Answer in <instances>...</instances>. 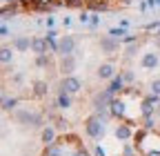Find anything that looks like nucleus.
Masks as SVG:
<instances>
[{
    "mask_svg": "<svg viewBox=\"0 0 160 156\" xmlns=\"http://www.w3.org/2000/svg\"><path fill=\"white\" fill-rule=\"evenodd\" d=\"M87 134L91 136V138H100V136L105 134V123L100 118H91L87 123Z\"/></svg>",
    "mask_w": 160,
    "mask_h": 156,
    "instance_id": "f257e3e1",
    "label": "nucleus"
},
{
    "mask_svg": "<svg viewBox=\"0 0 160 156\" xmlns=\"http://www.w3.org/2000/svg\"><path fill=\"white\" fill-rule=\"evenodd\" d=\"M73 49H76V40H73L71 36H65L62 40L58 43V51H60V56H71Z\"/></svg>",
    "mask_w": 160,
    "mask_h": 156,
    "instance_id": "f03ea898",
    "label": "nucleus"
},
{
    "mask_svg": "<svg viewBox=\"0 0 160 156\" xmlns=\"http://www.w3.org/2000/svg\"><path fill=\"white\" fill-rule=\"evenodd\" d=\"M80 87H82V83H80L76 76H65V81H62V89H65L67 94H76V91H80Z\"/></svg>",
    "mask_w": 160,
    "mask_h": 156,
    "instance_id": "7ed1b4c3",
    "label": "nucleus"
},
{
    "mask_svg": "<svg viewBox=\"0 0 160 156\" xmlns=\"http://www.w3.org/2000/svg\"><path fill=\"white\" fill-rule=\"evenodd\" d=\"M76 69V60H73V54L71 56H62V63H60V71L65 76H71Z\"/></svg>",
    "mask_w": 160,
    "mask_h": 156,
    "instance_id": "20e7f679",
    "label": "nucleus"
},
{
    "mask_svg": "<svg viewBox=\"0 0 160 156\" xmlns=\"http://www.w3.org/2000/svg\"><path fill=\"white\" fill-rule=\"evenodd\" d=\"M113 74H116V67H113L111 63H105V65L98 67V76L102 78V81H109V78H113Z\"/></svg>",
    "mask_w": 160,
    "mask_h": 156,
    "instance_id": "39448f33",
    "label": "nucleus"
},
{
    "mask_svg": "<svg viewBox=\"0 0 160 156\" xmlns=\"http://www.w3.org/2000/svg\"><path fill=\"white\" fill-rule=\"evenodd\" d=\"M142 67H145V69H153V67H158V54H153V51L145 54V56H142Z\"/></svg>",
    "mask_w": 160,
    "mask_h": 156,
    "instance_id": "423d86ee",
    "label": "nucleus"
},
{
    "mask_svg": "<svg viewBox=\"0 0 160 156\" xmlns=\"http://www.w3.org/2000/svg\"><path fill=\"white\" fill-rule=\"evenodd\" d=\"M13 47H16L18 51H27V49L31 47V40H29V38H25V36H18L16 40H13Z\"/></svg>",
    "mask_w": 160,
    "mask_h": 156,
    "instance_id": "0eeeda50",
    "label": "nucleus"
},
{
    "mask_svg": "<svg viewBox=\"0 0 160 156\" xmlns=\"http://www.w3.org/2000/svg\"><path fill=\"white\" fill-rule=\"evenodd\" d=\"M100 47H102V51H107V54H111V51H116L118 49V43H113L109 36H105L102 40H100Z\"/></svg>",
    "mask_w": 160,
    "mask_h": 156,
    "instance_id": "6e6552de",
    "label": "nucleus"
},
{
    "mask_svg": "<svg viewBox=\"0 0 160 156\" xmlns=\"http://www.w3.org/2000/svg\"><path fill=\"white\" fill-rule=\"evenodd\" d=\"M31 49L40 56V54H45L47 51V40H42V38H36V40H31Z\"/></svg>",
    "mask_w": 160,
    "mask_h": 156,
    "instance_id": "1a4fd4ad",
    "label": "nucleus"
},
{
    "mask_svg": "<svg viewBox=\"0 0 160 156\" xmlns=\"http://www.w3.org/2000/svg\"><path fill=\"white\" fill-rule=\"evenodd\" d=\"M109 98H111V94H109V91H102V94H98L96 98H93V103H96V109H102V107H105V103H109Z\"/></svg>",
    "mask_w": 160,
    "mask_h": 156,
    "instance_id": "9d476101",
    "label": "nucleus"
},
{
    "mask_svg": "<svg viewBox=\"0 0 160 156\" xmlns=\"http://www.w3.org/2000/svg\"><path fill=\"white\" fill-rule=\"evenodd\" d=\"M122 83H125V78L122 76H118V78H111V85H109V94H116V91H120L122 89Z\"/></svg>",
    "mask_w": 160,
    "mask_h": 156,
    "instance_id": "9b49d317",
    "label": "nucleus"
},
{
    "mask_svg": "<svg viewBox=\"0 0 160 156\" xmlns=\"http://www.w3.org/2000/svg\"><path fill=\"white\" fill-rule=\"evenodd\" d=\"M58 105L62 107V109H67V107H71V98H69V94L62 89L60 91V96H58Z\"/></svg>",
    "mask_w": 160,
    "mask_h": 156,
    "instance_id": "f8f14e48",
    "label": "nucleus"
},
{
    "mask_svg": "<svg viewBox=\"0 0 160 156\" xmlns=\"http://www.w3.org/2000/svg\"><path fill=\"white\" fill-rule=\"evenodd\" d=\"M11 58H13L11 47H0V63H11Z\"/></svg>",
    "mask_w": 160,
    "mask_h": 156,
    "instance_id": "ddd939ff",
    "label": "nucleus"
},
{
    "mask_svg": "<svg viewBox=\"0 0 160 156\" xmlns=\"http://www.w3.org/2000/svg\"><path fill=\"white\" fill-rule=\"evenodd\" d=\"M53 138H56V132L51 129V127H47V129H42V143H53Z\"/></svg>",
    "mask_w": 160,
    "mask_h": 156,
    "instance_id": "4468645a",
    "label": "nucleus"
},
{
    "mask_svg": "<svg viewBox=\"0 0 160 156\" xmlns=\"http://www.w3.org/2000/svg\"><path fill=\"white\" fill-rule=\"evenodd\" d=\"M116 136H118V138H122V141H127L129 136H131V129H129V127H125V125H120V127L116 129Z\"/></svg>",
    "mask_w": 160,
    "mask_h": 156,
    "instance_id": "2eb2a0df",
    "label": "nucleus"
},
{
    "mask_svg": "<svg viewBox=\"0 0 160 156\" xmlns=\"http://www.w3.org/2000/svg\"><path fill=\"white\" fill-rule=\"evenodd\" d=\"M111 107H113V114H120V116L125 114V105L120 103V101H113V103H111Z\"/></svg>",
    "mask_w": 160,
    "mask_h": 156,
    "instance_id": "dca6fc26",
    "label": "nucleus"
},
{
    "mask_svg": "<svg viewBox=\"0 0 160 156\" xmlns=\"http://www.w3.org/2000/svg\"><path fill=\"white\" fill-rule=\"evenodd\" d=\"M33 87H36V94H47V85H45L42 81H38Z\"/></svg>",
    "mask_w": 160,
    "mask_h": 156,
    "instance_id": "f3484780",
    "label": "nucleus"
},
{
    "mask_svg": "<svg viewBox=\"0 0 160 156\" xmlns=\"http://www.w3.org/2000/svg\"><path fill=\"white\" fill-rule=\"evenodd\" d=\"M151 94L160 96V81H153V83H151Z\"/></svg>",
    "mask_w": 160,
    "mask_h": 156,
    "instance_id": "a211bd4d",
    "label": "nucleus"
},
{
    "mask_svg": "<svg viewBox=\"0 0 160 156\" xmlns=\"http://www.w3.org/2000/svg\"><path fill=\"white\" fill-rule=\"evenodd\" d=\"M109 34H111L113 38H120V36H125V31H122V29H111Z\"/></svg>",
    "mask_w": 160,
    "mask_h": 156,
    "instance_id": "6ab92c4d",
    "label": "nucleus"
},
{
    "mask_svg": "<svg viewBox=\"0 0 160 156\" xmlns=\"http://www.w3.org/2000/svg\"><path fill=\"white\" fill-rule=\"evenodd\" d=\"M11 107H16V101L11 98V101H5V109H11Z\"/></svg>",
    "mask_w": 160,
    "mask_h": 156,
    "instance_id": "aec40b11",
    "label": "nucleus"
},
{
    "mask_svg": "<svg viewBox=\"0 0 160 156\" xmlns=\"http://www.w3.org/2000/svg\"><path fill=\"white\" fill-rule=\"evenodd\" d=\"M122 78H125L127 83H131V81H133V74H131V71H125V76H122Z\"/></svg>",
    "mask_w": 160,
    "mask_h": 156,
    "instance_id": "412c9836",
    "label": "nucleus"
},
{
    "mask_svg": "<svg viewBox=\"0 0 160 156\" xmlns=\"http://www.w3.org/2000/svg\"><path fill=\"white\" fill-rule=\"evenodd\" d=\"M93 156H105V149H102V147H96V149H93Z\"/></svg>",
    "mask_w": 160,
    "mask_h": 156,
    "instance_id": "4be33fe9",
    "label": "nucleus"
},
{
    "mask_svg": "<svg viewBox=\"0 0 160 156\" xmlns=\"http://www.w3.org/2000/svg\"><path fill=\"white\" fill-rule=\"evenodd\" d=\"M127 54H129V56H133V54H136V45H131V47L127 49Z\"/></svg>",
    "mask_w": 160,
    "mask_h": 156,
    "instance_id": "5701e85b",
    "label": "nucleus"
},
{
    "mask_svg": "<svg viewBox=\"0 0 160 156\" xmlns=\"http://www.w3.org/2000/svg\"><path fill=\"white\" fill-rule=\"evenodd\" d=\"M160 5V0H149V7H158Z\"/></svg>",
    "mask_w": 160,
    "mask_h": 156,
    "instance_id": "b1692460",
    "label": "nucleus"
},
{
    "mask_svg": "<svg viewBox=\"0 0 160 156\" xmlns=\"http://www.w3.org/2000/svg\"><path fill=\"white\" fill-rule=\"evenodd\" d=\"M76 156H89V154H87V152H80V154H76Z\"/></svg>",
    "mask_w": 160,
    "mask_h": 156,
    "instance_id": "393cba45",
    "label": "nucleus"
},
{
    "mask_svg": "<svg viewBox=\"0 0 160 156\" xmlns=\"http://www.w3.org/2000/svg\"><path fill=\"white\" fill-rule=\"evenodd\" d=\"M158 109H160V103H158Z\"/></svg>",
    "mask_w": 160,
    "mask_h": 156,
    "instance_id": "a878e982",
    "label": "nucleus"
}]
</instances>
